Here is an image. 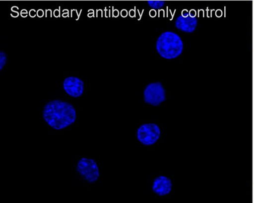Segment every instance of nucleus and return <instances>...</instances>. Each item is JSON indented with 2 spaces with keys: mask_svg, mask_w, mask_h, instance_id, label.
Listing matches in <instances>:
<instances>
[{
  "mask_svg": "<svg viewBox=\"0 0 254 203\" xmlns=\"http://www.w3.org/2000/svg\"><path fill=\"white\" fill-rule=\"evenodd\" d=\"M43 118L52 129L62 130L76 122V111L72 104L56 99L45 105Z\"/></svg>",
  "mask_w": 254,
  "mask_h": 203,
  "instance_id": "nucleus-1",
  "label": "nucleus"
},
{
  "mask_svg": "<svg viewBox=\"0 0 254 203\" xmlns=\"http://www.w3.org/2000/svg\"><path fill=\"white\" fill-rule=\"evenodd\" d=\"M156 48L162 58L172 60L181 55L184 51V44L178 34L167 31L159 37L156 41Z\"/></svg>",
  "mask_w": 254,
  "mask_h": 203,
  "instance_id": "nucleus-2",
  "label": "nucleus"
},
{
  "mask_svg": "<svg viewBox=\"0 0 254 203\" xmlns=\"http://www.w3.org/2000/svg\"><path fill=\"white\" fill-rule=\"evenodd\" d=\"M76 171L86 181L89 183H95L100 177L98 165L93 159L81 158L77 163Z\"/></svg>",
  "mask_w": 254,
  "mask_h": 203,
  "instance_id": "nucleus-3",
  "label": "nucleus"
},
{
  "mask_svg": "<svg viewBox=\"0 0 254 203\" xmlns=\"http://www.w3.org/2000/svg\"><path fill=\"white\" fill-rule=\"evenodd\" d=\"M145 103L158 107L166 100V90L161 82H156L148 84L144 91Z\"/></svg>",
  "mask_w": 254,
  "mask_h": 203,
  "instance_id": "nucleus-4",
  "label": "nucleus"
},
{
  "mask_svg": "<svg viewBox=\"0 0 254 203\" xmlns=\"http://www.w3.org/2000/svg\"><path fill=\"white\" fill-rule=\"evenodd\" d=\"M161 136L159 127L154 123L144 124L137 131V137L141 143L151 145L156 143Z\"/></svg>",
  "mask_w": 254,
  "mask_h": 203,
  "instance_id": "nucleus-5",
  "label": "nucleus"
},
{
  "mask_svg": "<svg viewBox=\"0 0 254 203\" xmlns=\"http://www.w3.org/2000/svg\"><path fill=\"white\" fill-rule=\"evenodd\" d=\"M63 88L69 96L78 98L83 94L84 83L80 78L70 76L66 77L64 81Z\"/></svg>",
  "mask_w": 254,
  "mask_h": 203,
  "instance_id": "nucleus-6",
  "label": "nucleus"
},
{
  "mask_svg": "<svg viewBox=\"0 0 254 203\" xmlns=\"http://www.w3.org/2000/svg\"><path fill=\"white\" fill-rule=\"evenodd\" d=\"M171 180L165 176H160L153 183L152 190L159 196L163 197L169 195L172 190Z\"/></svg>",
  "mask_w": 254,
  "mask_h": 203,
  "instance_id": "nucleus-7",
  "label": "nucleus"
},
{
  "mask_svg": "<svg viewBox=\"0 0 254 203\" xmlns=\"http://www.w3.org/2000/svg\"><path fill=\"white\" fill-rule=\"evenodd\" d=\"M197 25V20L195 16H179L175 21V26L182 32L192 33L195 31Z\"/></svg>",
  "mask_w": 254,
  "mask_h": 203,
  "instance_id": "nucleus-8",
  "label": "nucleus"
},
{
  "mask_svg": "<svg viewBox=\"0 0 254 203\" xmlns=\"http://www.w3.org/2000/svg\"><path fill=\"white\" fill-rule=\"evenodd\" d=\"M7 62V55L4 52H0V69L2 70Z\"/></svg>",
  "mask_w": 254,
  "mask_h": 203,
  "instance_id": "nucleus-9",
  "label": "nucleus"
},
{
  "mask_svg": "<svg viewBox=\"0 0 254 203\" xmlns=\"http://www.w3.org/2000/svg\"><path fill=\"white\" fill-rule=\"evenodd\" d=\"M164 2L161 1H148L149 5L154 8L158 9L163 6Z\"/></svg>",
  "mask_w": 254,
  "mask_h": 203,
  "instance_id": "nucleus-10",
  "label": "nucleus"
}]
</instances>
